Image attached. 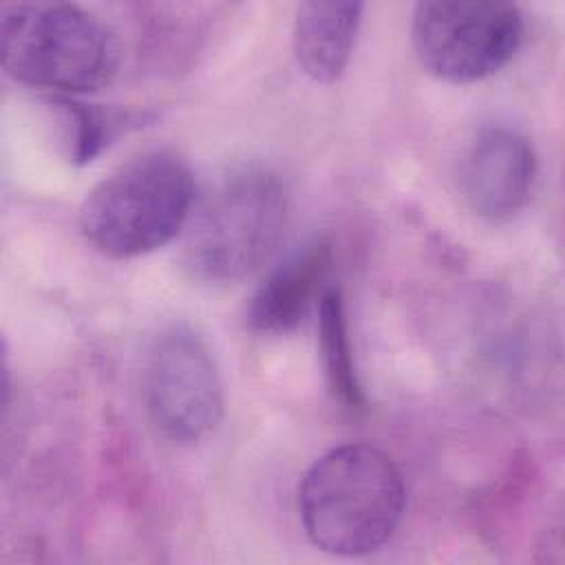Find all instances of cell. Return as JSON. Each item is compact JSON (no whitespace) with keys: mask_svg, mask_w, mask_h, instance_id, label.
<instances>
[{"mask_svg":"<svg viewBox=\"0 0 565 565\" xmlns=\"http://www.w3.org/2000/svg\"><path fill=\"white\" fill-rule=\"evenodd\" d=\"M406 490L393 459L369 444L331 448L311 463L298 490L309 541L335 556L380 550L397 530Z\"/></svg>","mask_w":565,"mask_h":565,"instance_id":"6da1fadb","label":"cell"},{"mask_svg":"<svg viewBox=\"0 0 565 565\" xmlns=\"http://www.w3.org/2000/svg\"><path fill=\"white\" fill-rule=\"evenodd\" d=\"M289 221V194L280 177L247 166L223 177L190 214L181 260L203 282H238L278 249Z\"/></svg>","mask_w":565,"mask_h":565,"instance_id":"7a4b0ae2","label":"cell"},{"mask_svg":"<svg viewBox=\"0 0 565 565\" xmlns=\"http://www.w3.org/2000/svg\"><path fill=\"white\" fill-rule=\"evenodd\" d=\"M0 57L20 84L73 97L106 86L119 64L113 31L68 2H22L0 20Z\"/></svg>","mask_w":565,"mask_h":565,"instance_id":"3957f363","label":"cell"},{"mask_svg":"<svg viewBox=\"0 0 565 565\" xmlns=\"http://www.w3.org/2000/svg\"><path fill=\"white\" fill-rule=\"evenodd\" d=\"M194 179L181 157L143 152L99 181L79 207V232L110 258H135L170 243L190 221Z\"/></svg>","mask_w":565,"mask_h":565,"instance_id":"277c9868","label":"cell"},{"mask_svg":"<svg viewBox=\"0 0 565 565\" xmlns=\"http://www.w3.org/2000/svg\"><path fill=\"white\" fill-rule=\"evenodd\" d=\"M523 38L516 4L499 0L415 4L411 42L419 64L435 77L468 84L501 71Z\"/></svg>","mask_w":565,"mask_h":565,"instance_id":"5b68a950","label":"cell"},{"mask_svg":"<svg viewBox=\"0 0 565 565\" xmlns=\"http://www.w3.org/2000/svg\"><path fill=\"white\" fill-rule=\"evenodd\" d=\"M143 402L152 426L170 441H203L223 417V384L212 351L188 324H170L148 349Z\"/></svg>","mask_w":565,"mask_h":565,"instance_id":"8992f818","label":"cell"},{"mask_svg":"<svg viewBox=\"0 0 565 565\" xmlns=\"http://www.w3.org/2000/svg\"><path fill=\"white\" fill-rule=\"evenodd\" d=\"M536 157L530 141L512 128H486L466 148L457 185L463 203L486 221L519 214L534 185Z\"/></svg>","mask_w":565,"mask_h":565,"instance_id":"52a82bcc","label":"cell"},{"mask_svg":"<svg viewBox=\"0 0 565 565\" xmlns=\"http://www.w3.org/2000/svg\"><path fill=\"white\" fill-rule=\"evenodd\" d=\"M331 265V245L313 241L289 254L254 291L247 307V322L256 333H291L320 300L322 282Z\"/></svg>","mask_w":565,"mask_h":565,"instance_id":"ba28073f","label":"cell"},{"mask_svg":"<svg viewBox=\"0 0 565 565\" xmlns=\"http://www.w3.org/2000/svg\"><path fill=\"white\" fill-rule=\"evenodd\" d=\"M362 2H302L294 22V53L300 68L320 84L335 82L353 53Z\"/></svg>","mask_w":565,"mask_h":565,"instance_id":"9c48e42d","label":"cell"},{"mask_svg":"<svg viewBox=\"0 0 565 565\" xmlns=\"http://www.w3.org/2000/svg\"><path fill=\"white\" fill-rule=\"evenodd\" d=\"M320 351L333 397L347 408H362L364 395L349 347L344 302L335 287H327L320 296Z\"/></svg>","mask_w":565,"mask_h":565,"instance_id":"30bf717a","label":"cell"},{"mask_svg":"<svg viewBox=\"0 0 565 565\" xmlns=\"http://www.w3.org/2000/svg\"><path fill=\"white\" fill-rule=\"evenodd\" d=\"M51 106H55L60 113L64 141L68 146V157L73 161L86 163L108 143L115 124L108 119L106 113L64 95H55L51 99Z\"/></svg>","mask_w":565,"mask_h":565,"instance_id":"8fae6325","label":"cell"}]
</instances>
